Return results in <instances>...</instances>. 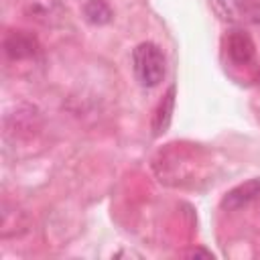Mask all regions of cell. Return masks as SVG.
Returning a JSON list of instances; mask_svg holds the SVG:
<instances>
[{"label":"cell","instance_id":"1","mask_svg":"<svg viewBox=\"0 0 260 260\" xmlns=\"http://www.w3.org/2000/svg\"><path fill=\"white\" fill-rule=\"evenodd\" d=\"M132 67L142 87H156L165 77V55L158 45L146 41L132 51Z\"/></svg>","mask_w":260,"mask_h":260},{"label":"cell","instance_id":"2","mask_svg":"<svg viewBox=\"0 0 260 260\" xmlns=\"http://www.w3.org/2000/svg\"><path fill=\"white\" fill-rule=\"evenodd\" d=\"M18 4L26 18L43 26H55L65 16L63 4L59 0H18Z\"/></svg>","mask_w":260,"mask_h":260},{"label":"cell","instance_id":"3","mask_svg":"<svg viewBox=\"0 0 260 260\" xmlns=\"http://www.w3.org/2000/svg\"><path fill=\"white\" fill-rule=\"evenodd\" d=\"M4 51L14 61L32 59L39 53V43L32 35H26L24 30H12L4 39Z\"/></svg>","mask_w":260,"mask_h":260},{"label":"cell","instance_id":"4","mask_svg":"<svg viewBox=\"0 0 260 260\" xmlns=\"http://www.w3.org/2000/svg\"><path fill=\"white\" fill-rule=\"evenodd\" d=\"M258 195H260V179H250V181L234 187L232 191H228L225 197H223V201H221V207L223 209H230V211H236V209L246 207Z\"/></svg>","mask_w":260,"mask_h":260},{"label":"cell","instance_id":"5","mask_svg":"<svg viewBox=\"0 0 260 260\" xmlns=\"http://www.w3.org/2000/svg\"><path fill=\"white\" fill-rule=\"evenodd\" d=\"M228 55L238 65H248L254 59V43L244 30H234L228 37Z\"/></svg>","mask_w":260,"mask_h":260},{"label":"cell","instance_id":"6","mask_svg":"<svg viewBox=\"0 0 260 260\" xmlns=\"http://www.w3.org/2000/svg\"><path fill=\"white\" fill-rule=\"evenodd\" d=\"M173 108H175V87H169V91L165 93V98L160 100L154 118H152V130L154 134H162L167 132L171 118H173Z\"/></svg>","mask_w":260,"mask_h":260},{"label":"cell","instance_id":"7","mask_svg":"<svg viewBox=\"0 0 260 260\" xmlns=\"http://www.w3.org/2000/svg\"><path fill=\"white\" fill-rule=\"evenodd\" d=\"M83 14L91 24H106L112 20V10L106 0H87L83 4Z\"/></svg>","mask_w":260,"mask_h":260},{"label":"cell","instance_id":"8","mask_svg":"<svg viewBox=\"0 0 260 260\" xmlns=\"http://www.w3.org/2000/svg\"><path fill=\"white\" fill-rule=\"evenodd\" d=\"M236 6L246 18L260 20V0H236Z\"/></svg>","mask_w":260,"mask_h":260}]
</instances>
